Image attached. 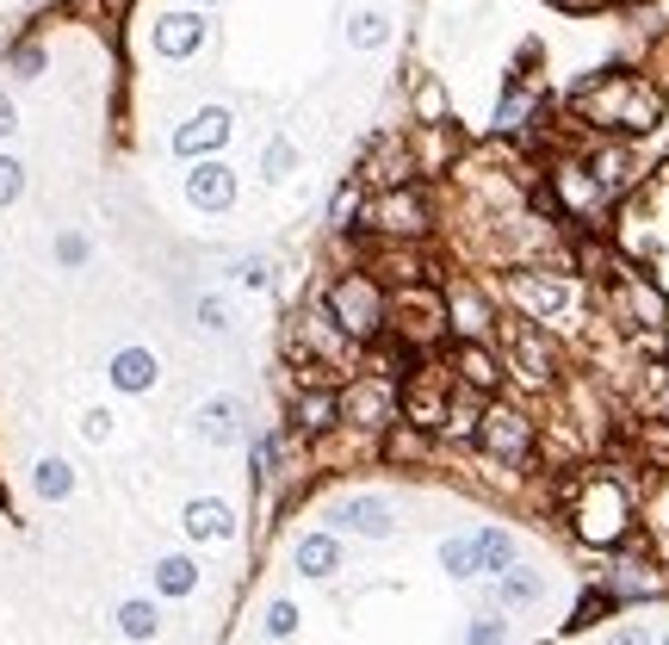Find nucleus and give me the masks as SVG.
Listing matches in <instances>:
<instances>
[{
    "label": "nucleus",
    "mask_w": 669,
    "mask_h": 645,
    "mask_svg": "<svg viewBox=\"0 0 669 645\" xmlns=\"http://www.w3.org/2000/svg\"><path fill=\"white\" fill-rule=\"evenodd\" d=\"M230 528H236L230 503H211V497L187 503V534H192V540H230Z\"/></svg>",
    "instance_id": "obj_13"
},
{
    "label": "nucleus",
    "mask_w": 669,
    "mask_h": 645,
    "mask_svg": "<svg viewBox=\"0 0 669 645\" xmlns=\"http://www.w3.org/2000/svg\"><path fill=\"white\" fill-rule=\"evenodd\" d=\"M199 323H205V330H230V304H223V299H199Z\"/></svg>",
    "instance_id": "obj_34"
},
{
    "label": "nucleus",
    "mask_w": 669,
    "mask_h": 645,
    "mask_svg": "<svg viewBox=\"0 0 669 645\" xmlns=\"http://www.w3.org/2000/svg\"><path fill=\"white\" fill-rule=\"evenodd\" d=\"M38 497H44V503H63L69 490H75V466H69V459H38Z\"/></svg>",
    "instance_id": "obj_17"
},
{
    "label": "nucleus",
    "mask_w": 669,
    "mask_h": 645,
    "mask_svg": "<svg viewBox=\"0 0 669 645\" xmlns=\"http://www.w3.org/2000/svg\"><path fill=\"white\" fill-rule=\"evenodd\" d=\"M459 373H466V385H478V392L496 385V361H490L483 347H466V354H459Z\"/></svg>",
    "instance_id": "obj_24"
},
{
    "label": "nucleus",
    "mask_w": 669,
    "mask_h": 645,
    "mask_svg": "<svg viewBox=\"0 0 669 645\" xmlns=\"http://www.w3.org/2000/svg\"><path fill=\"white\" fill-rule=\"evenodd\" d=\"M385 38H390V19H385V13H373V7L347 19V44H354V50H378Z\"/></svg>",
    "instance_id": "obj_18"
},
{
    "label": "nucleus",
    "mask_w": 669,
    "mask_h": 645,
    "mask_svg": "<svg viewBox=\"0 0 669 645\" xmlns=\"http://www.w3.org/2000/svg\"><path fill=\"white\" fill-rule=\"evenodd\" d=\"M236 280L261 292V285H273V261H266V254H242V261H236Z\"/></svg>",
    "instance_id": "obj_28"
},
{
    "label": "nucleus",
    "mask_w": 669,
    "mask_h": 645,
    "mask_svg": "<svg viewBox=\"0 0 669 645\" xmlns=\"http://www.w3.org/2000/svg\"><path fill=\"white\" fill-rule=\"evenodd\" d=\"M626 528V490L614 478H595L589 497H583V534L589 540H614Z\"/></svg>",
    "instance_id": "obj_5"
},
{
    "label": "nucleus",
    "mask_w": 669,
    "mask_h": 645,
    "mask_svg": "<svg viewBox=\"0 0 669 645\" xmlns=\"http://www.w3.org/2000/svg\"><path fill=\"white\" fill-rule=\"evenodd\" d=\"M38 75H44V50H38V44H19L13 50V81H38Z\"/></svg>",
    "instance_id": "obj_30"
},
{
    "label": "nucleus",
    "mask_w": 669,
    "mask_h": 645,
    "mask_svg": "<svg viewBox=\"0 0 669 645\" xmlns=\"http://www.w3.org/2000/svg\"><path fill=\"white\" fill-rule=\"evenodd\" d=\"M502 596H509L514 608H527V602L545 596V583L533 578V571H514V565H509V571H502Z\"/></svg>",
    "instance_id": "obj_22"
},
{
    "label": "nucleus",
    "mask_w": 669,
    "mask_h": 645,
    "mask_svg": "<svg viewBox=\"0 0 669 645\" xmlns=\"http://www.w3.org/2000/svg\"><path fill=\"white\" fill-rule=\"evenodd\" d=\"M416 112H421V125H440V118H447V94H440V81H421V87H416Z\"/></svg>",
    "instance_id": "obj_26"
},
{
    "label": "nucleus",
    "mask_w": 669,
    "mask_h": 645,
    "mask_svg": "<svg viewBox=\"0 0 669 645\" xmlns=\"http://www.w3.org/2000/svg\"><path fill=\"white\" fill-rule=\"evenodd\" d=\"M106 435H112V416H106V409H94V416H87V441H106Z\"/></svg>",
    "instance_id": "obj_38"
},
{
    "label": "nucleus",
    "mask_w": 669,
    "mask_h": 645,
    "mask_svg": "<svg viewBox=\"0 0 669 645\" xmlns=\"http://www.w3.org/2000/svg\"><path fill=\"white\" fill-rule=\"evenodd\" d=\"M347 534H390V509L378 503V497H347V503H335V516Z\"/></svg>",
    "instance_id": "obj_8"
},
{
    "label": "nucleus",
    "mask_w": 669,
    "mask_h": 645,
    "mask_svg": "<svg viewBox=\"0 0 669 645\" xmlns=\"http://www.w3.org/2000/svg\"><path fill=\"white\" fill-rule=\"evenodd\" d=\"M13 131H19V112H13V100L0 94V143L13 137Z\"/></svg>",
    "instance_id": "obj_37"
},
{
    "label": "nucleus",
    "mask_w": 669,
    "mask_h": 645,
    "mask_svg": "<svg viewBox=\"0 0 669 645\" xmlns=\"http://www.w3.org/2000/svg\"><path fill=\"white\" fill-rule=\"evenodd\" d=\"M297 571H304V578L342 571V547H335V534H304V540H297Z\"/></svg>",
    "instance_id": "obj_14"
},
{
    "label": "nucleus",
    "mask_w": 669,
    "mask_h": 645,
    "mask_svg": "<svg viewBox=\"0 0 669 645\" xmlns=\"http://www.w3.org/2000/svg\"><path fill=\"white\" fill-rule=\"evenodd\" d=\"M483 323H490V304H483L478 292H471V285H459V292H452V330L478 335Z\"/></svg>",
    "instance_id": "obj_19"
},
{
    "label": "nucleus",
    "mask_w": 669,
    "mask_h": 645,
    "mask_svg": "<svg viewBox=\"0 0 669 645\" xmlns=\"http://www.w3.org/2000/svg\"><path fill=\"white\" fill-rule=\"evenodd\" d=\"M483 447H490L496 459H521V454H527V423L509 416V409H496V416L483 423Z\"/></svg>",
    "instance_id": "obj_12"
},
{
    "label": "nucleus",
    "mask_w": 669,
    "mask_h": 645,
    "mask_svg": "<svg viewBox=\"0 0 669 645\" xmlns=\"http://www.w3.org/2000/svg\"><path fill=\"white\" fill-rule=\"evenodd\" d=\"M118 633H125V639H156L161 621H156L149 602H125V608H118Z\"/></svg>",
    "instance_id": "obj_21"
},
{
    "label": "nucleus",
    "mask_w": 669,
    "mask_h": 645,
    "mask_svg": "<svg viewBox=\"0 0 669 645\" xmlns=\"http://www.w3.org/2000/svg\"><path fill=\"white\" fill-rule=\"evenodd\" d=\"M607 645H651V633H645V627H620Z\"/></svg>",
    "instance_id": "obj_39"
},
{
    "label": "nucleus",
    "mask_w": 669,
    "mask_h": 645,
    "mask_svg": "<svg viewBox=\"0 0 669 645\" xmlns=\"http://www.w3.org/2000/svg\"><path fill=\"white\" fill-rule=\"evenodd\" d=\"M156 590H161V596H192V590H199V565L180 559V552L161 559V565H156Z\"/></svg>",
    "instance_id": "obj_16"
},
{
    "label": "nucleus",
    "mask_w": 669,
    "mask_h": 645,
    "mask_svg": "<svg viewBox=\"0 0 669 645\" xmlns=\"http://www.w3.org/2000/svg\"><path fill=\"white\" fill-rule=\"evenodd\" d=\"M514 366H521V378H545V366H552V354H545V342L533 330L514 335Z\"/></svg>",
    "instance_id": "obj_20"
},
{
    "label": "nucleus",
    "mask_w": 669,
    "mask_h": 645,
    "mask_svg": "<svg viewBox=\"0 0 669 645\" xmlns=\"http://www.w3.org/2000/svg\"><path fill=\"white\" fill-rule=\"evenodd\" d=\"M199 7H218V0H199Z\"/></svg>",
    "instance_id": "obj_40"
},
{
    "label": "nucleus",
    "mask_w": 669,
    "mask_h": 645,
    "mask_svg": "<svg viewBox=\"0 0 669 645\" xmlns=\"http://www.w3.org/2000/svg\"><path fill=\"white\" fill-rule=\"evenodd\" d=\"M447 571H452V578H471V547H466V540H452V547H447Z\"/></svg>",
    "instance_id": "obj_35"
},
{
    "label": "nucleus",
    "mask_w": 669,
    "mask_h": 645,
    "mask_svg": "<svg viewBox=\"0 0 669 645\" xmlns=\"http://www.w3.org/2000/svg\"><path fill=\"white\" fill-rule=\"evenodd\" d=\"M576 106L589 112L595 125H620V131H651L657 125V94L633 75H607V81H595V87H583Z\"/></svg>",
    "instance_id": "obj_1"
},
{
    "label": "nucleus",
    "mask_w": 669,
    "mask_h": 645,
    "mask_svg": "<svg viewBox=\"0 0 669 645\" xmlns=\"http://www.w3.org/2000/svg\"><path fill=\"white\" fill-rule=\"evenodd\" d=\"M514 304L527 316H558L564 304H571V285L564 280H540V273H527V280H514Z\"/></svg>",
    "instance_id": "obj_7"
},
{
    "label": "nucleus",
    "mask_w": 669,
    "mask_h": 645,
    "mask_svg": "<svg viewBox=\"0 0 669 645\" xmlns=\"http://www.w3.org/2000/svg\"><path fill=\"white\" fill-rule=\"evenodd\" d=\"M335 416H342V404H335L328 392H311L304 404H297V423H304V428H328Z\"/></svg>",
    "instance_id": "obj_25"
},
{
    "label": "nucleus",
    "mask_w": 669,
    "mask_h": 645,
    "mask_svg": "<svg viewBox=\"0 0 669 645\" xmlns=\"http://www.w3.org/2000/svg\"><path fill=\"white\" fill-rule=\"evenodd\" d=\"M199 44H205V19L199 13H161L156 19V50L168 56V63H187Z\"/></svg>",
    "instance_id": "obj_6"
},
{
    "label": "nucleus",
    "mask_w": 669,
    "mask_h": 645,
    "mask_svg": "<svg viewBox=\"0 0 669 645\" xmlns=\"http://www.w3.org/2000/svg\"><path fill=\"white\" fill-rule=\"evenodd\" d=\"M466 645H502V621H478Z\"/></svg>",
    "instance_id": "obj_36"
},
{
    "label": "nucleus",
    "mask_w": 669,
    "mask_h": 645,
    "mask_svg": "<svg viewBox=\"0 0 669 645\" xmlns=\"http://www.w3.org/2000/svg\"><path fill=\"white\" fill-rule=\"evenodd\" d=\"M342 409H347V416H385V409H390V397L378 392V385H359V392L347 397Z\"/></svg>",
    "instance_id": "obj_27"
},
{
    "label": "nucleus",
    "mask_w": 669,
    "mask_h": 645,
    "mask_svg": "<svg viewBox=\"0 0 669 645\" xmlns=\"http://www.w3.org/2000/svg\"><path fill=\"white\" fill-rule=\"evenodd\" d=\"M230 131H236V118L223 106H205V112H192L187 125L174 131V156H187V162H199V156H218L223 143H230Z\"/></svg>",
    "instance_id": "obj_3"
},
{
    "label": "nucleus",
    "mask_w": 669,
    "mask_h": 645,
    "mask_svg": "<svg viewBox=\"0 0 669 645\" xmlns=\"http://www.w3.org/2000/svg\"><path fill=\"white\" fill-rule=\"evenodd\" d=\"M56 261H63V268H81V261H87V237H75V230L56 237Z\"/></svg>",
    "instance_id": "obj_33"
},
{
    "label": "nucleus",
    "mask_w": 669,
    "mask_h": 645,
    "mask_svg": "<svg viewBox=\"0 0 669 645\" xmlns=\"http://www.w3.org/2000/svg\"><path fill=\"white\" fill-rule=\"evenodd\" d=\"M663 645H669V639H663Z\"/></svg>",
    "instance_id": "obj_41"
},
{
    "label": "nucleus",
    "mask_w": 669,
    "mask_h": 645,
    "mask_svg": "<svg viewBox=\"0 0 669 645\" xmlns=\"http://www.w3.org/2000/svg\"><path fill=\"white\" fill-rule=\"evenodd\" d=\"M19 193H25V168L13 156H0V205H13Z\"/></svg>",
    "instance_id": "obj_31"
},
{
    "label": "nucleus",
    "mask_w": 669,
    "mask_h": 645,
    "mask_svg": "<svg viewBox=\"0 0 669 645\" xmlns=\"http://www.w3.org/2000/svg\"><path fill=\"white\" fill-rule=\"evenodd\" d=\"M533 112V94H521V87H509V100H502V112H496V125L502 131H521V118Z\"/></svg>",
    "instance_id": "obj_29"
},
{
    "label": "nucleus",
    "mask_w": 669,
    "mask_h": 645,
    "mask_svg": "<svg viewBox=\"0 0 669 645\" xmlns=\"http://www.w3.org/2000/svg\"><path fill=\"white\" fill-rule=\"evenodd\" d=\"M378 230V223H385V230H397V237H409V230H421V199L416 193H385V199L373 205V218H366Z\"/></svg>",
    "instance_id": "obj_11"
},
{
    "label": "nucleus",
    "mask_w": 669,
    "mask_h": 645,
    "mask_svg": "<svg viewBox=\"0 0 669 645\" xmlns=\"http://www.w3.org/2000/svg\"><path fill=\"white\" fill-rule=\"evenodd\" d=\"M199 435L211 447H230L236 435H242V404H236V397H211V404L199 409Z\"/></svg>",
    "instance_id": "obj_10"
},
{
    "label": "nucleus",
    "mask_w": 669,
    "mask_h": 645,
    "mask_svg": "<svg viewBox=\"0 0 669 645\" xmlns=\"http://www.w3.org/2000/svg\"><path fill=\"white\" fill-rule=\"evenodd\" d=\"M112 385L118 392H149L156 385V354L149 347H118L112 354Z\"/></svg>",
    "instance_id": "obj_9"
},
{
    "label": "nucleus",
    "mask_w": 669,
    "mask_h": 645,
    "mask_svg": "<svg viewBox=\"0 0 669 645\" xmlns=\"http://www.w3.org/2000/svg\"><path fill=\"white\" fill-rule=\"evenodd\" d=\"M266 633H273V639H292V633H297V608H292V602H273V608H266Z\"/></svg>",
    "instance_id": "obj_32"
},
{
    "label": "nucleus",
    "mask_w": 669,
    "mask_h": 645,
    "mask_svg": "<svg viewBox=\"0 0 669 645\" xmlns=\"http://www.w3.org/2000/svg\"><path fill=\"white\" fill-rule=\"evenodd\" d=\"M187 205L192 211H230L236 205V174L218 156H199L187 174Z\"/></svg>",
    "instance_id": "obj_4"
},
{
    "label": "nucleus",
    "mask_w": 669,
    "mask_h": 645,
    "mask_svg": "<svg viewBox=\"0 0 669 645\" xmlns=\"http://www.w3.org/2000/svg\"><path fill=\"white\" fill-rule=\"evenodd\" d=\"M509 565H514V540L509 534H478V540H471V571H483V578H502Z\"/></svg>",
    "instance_id": "obj_15"
},
{
    "label": "nucleus",
    "mask_w": 669,
    "mask_h": 645,
    "mask_svg": "<svg viewBox=\"0 0 669 645\" xmlns=\"http://www.w3.org/2000/svg\"><path fill=\"white\" fill-rule=\"evenodd\" d=\"M323 304H328V323H342L347 335H373L378 330V311H385V304H378V285L359 280V273H347V280L328 285Z\"/></svg>",
    "instance_id": "obj_2"
},
{
    "label": "nucleus",
    "mask_w": 669,
    "mask_h": 645,
    "mask_svg": "<svg viewBox=\"0 0 669 645\" xmlns=\"http://www.w3.org/2000/svg\"><path fill=\"white\" fill-rule=\"evenodd\" d=\"M297 168V149H292V143H285V137H273V143H266V149H261V174H266V180H273V187H280V180H285V174H292Z\"/></svg>",
    "instance_id": "obj_23"
}]
</instances>
